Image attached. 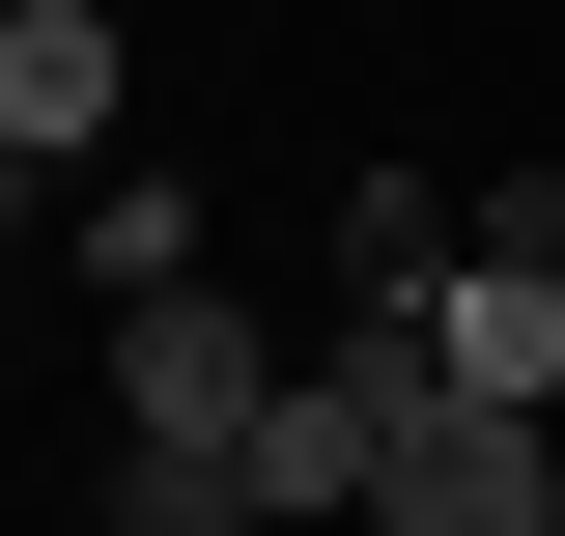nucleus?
<instances>
[{"instance_id":"nucleus-4","label":"nucleus","mask_w":565,"mask_h":536,"mask_svg":"<svg viewBox=\"0 0 565 536\" xmlns=\"http://www.w3.org/2000/svg\"><path fill=\"white\" fill-rule=\"evenodd\" d=\"M114 536H255V452H114Z\"/></svg>"},{"instance_id":"nucleus-6","label":"nucleus","mask_w":565,"mask_h":536,"mask_svg":"<svg viewBox=\"0 0 565 536\" xmlns=\"http://www.w3.org/2000/svg\"><path fill=\"white\" fill-rule=\"evenodd\" d=\"M0 29H29V0H0Z\"/></svg>"},{"instance_id":"nucleus-5","label":"nucleus","mask_w":565,"mask_h":536,"mask_svg":"<svg viewBox=\"0 0 565 536\" xmlns=\"http://www.w3.org/2000/svg\"><path fill=\"white\" fill-rule=\"evenodd\" d=\"M0 226H29V141H0Z\"/></svg>"},{"instance_id":"nucleus-3","label":"nucleus","mask_w":565,"mask_h":536,"mask_svg":"<svg viewBox=\"0 0 565 536\" xmlns=\"http://www.w3.org/2000/svg\"><path fill=\"white\" fill-rule=\"evenodd\" d=\"M0 141H29V170L114 141V0H29V29H0Z\"/></svg>"},{"instance_id":"nucleus-2","label":"nucleus","mask_w":565,"mask_h":536,"mask_svg":"<svg viewBox=\"0 0 565 536\" xmlns=\"http://www.w3.org/2000/svg\"><path fill=\"white\" fill-rule=\"evenodd\" d=\"M255 311L226 282H114V452H255Z\"/></svg>"},{"instance_id":"nucleus-1","label":"nucleus","mask_w":565,"mask_h":536,"mask_svg":"<svg viewBox=\"0 0 565 536\" xmlns=\"http://www.w3.org/2000/svg\"><path fill=\"white\" fill-rule=\"evenodd\" d=\"M367 536H565L537 396H452V367H424V396H396V452H367Z\"/></svg>"}]
</instances>
